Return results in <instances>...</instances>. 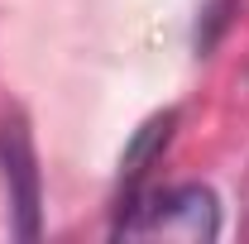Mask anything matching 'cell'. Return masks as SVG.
Wrapping results in <instances>:
<instances>
[{
    "label": "cell",
    "mask_w": 249,
    "mask_h": 244,
    "mask_svg": "<svg viewBox=\"0 0 249 244\" xmlns=\"http://www.w3.org/2000/svg\"><path fill=\"white\" fill-rule=\"evenodd\" d=\"M0 187H5V211L15 240H38L43 230V173L34 153L29 124L19 110L0 115Z\"/></svg>",
    "instance_id": "cell-2"
},
{
    "label": "cell",
    "mask_w": 249,
    "mask_h": 244,
    "mask_svg": "<svg viewBox=\"0 0 249 244\" xmlns=\"http://www.w3.org/2000/svg\"><path fill=\"white\" fill-rule=\"evenodd\" d=\"M115 240H187L211 244L220 235V201L211 187L182 182L163 192H134L115 206Z\"/></svg>",
    "instance_id": "cell-1"
},
{
    "label": "cell",
    "mask_w": 249,
    "mask_h": 244,
    "mask_svg": "<svg viewBox=\"0 0 249 244\" xmlns=\"http://www.w3.org/2000/svg\"><path fill=\"white\" fill-rule=\"evenodd\" d=\"M173 124H178V110H163L154 120L144 124L134 139H129V149L120 158V182H124V196H134L139 192V177L154 168V158L168 149V139H173Z\"/></svg>",
    "instance_id": "cell-3"
}]
</instances>
